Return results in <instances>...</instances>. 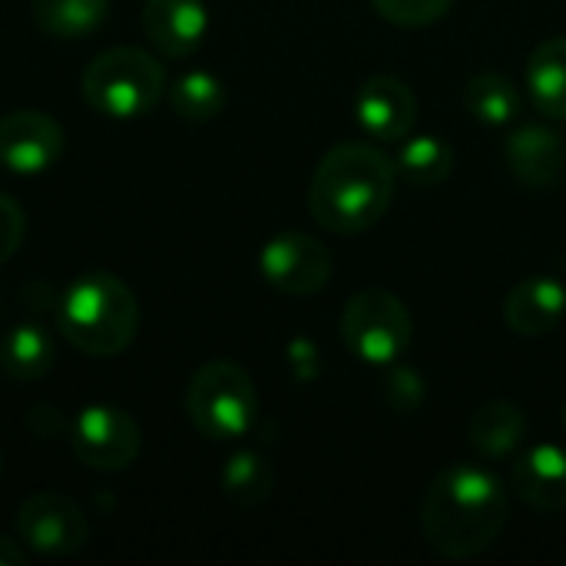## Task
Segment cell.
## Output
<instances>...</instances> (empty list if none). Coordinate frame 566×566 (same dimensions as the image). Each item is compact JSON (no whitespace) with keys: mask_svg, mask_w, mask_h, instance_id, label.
<instances>
[{"mask_svg":"<svg viewBox=\"0 0 566 566\" xmlns=\"http://www.w3.org/2000/svg\"><path fill=\"white\" fill-rule=\"evenodd\" d=\"M511 497L497 474L481 464L444 468L421 507V531L434 554L444 560H471L494 547L507 527Z\"/></svg>","mask_w":566,"mask_h":566,"instance_id":"1","label":"cell"},{"mask_svg":"<svg viewBox=\"0 0 566 566\" xmlns=\"http://www.w3.org/2000/svg\"><path fill=\"white\" fill-rule=\"evenodd\" d=\"M398 166L371 143H338L322 156L308 186V209L318 226L355 235L378 226L395 199Z\"/></svg>","mask_w":566,"mask_h":566,"instance_id":"2","label":"cell"},{"mask_svg":"<svg viewBox=\"0 0 566 566\" xmlns=\"http://www.w3.org/2000/svg\"><path fill=\"white\" fill-rule=\"evenodd\" d=\"M60 332L90 358L126 352L139 332V302L126 282L109 272H86L63 292L56 305Z\"/></svg>","mask_w":566,"mask_h":566,"instance_id":"3","label":"cell"},{"mask_svg":"<svg viewBox=\"0 0 566 566\" xmlns=\"http://www.w3.org/2000/svg\"><path fill=\"white\" fill-rule=\"evenodd\" d=\"M166 90V70L139 46H109L83 70V99L109 119L146 116Z\"/></svg>","mask_w":566,"mask_h":566,"instance_id":"4","label":"cell"},{"mask_svg":"<svg viewBox=\"0 0 566 566\" xmlns=\"http://www.w3.org/2000/svg\"><path fill=\"white\" fill-rule=\"evenodd\" d=\"M186 415L192 428L212 441L242 438L259 415V391L252 375L235 361L202 365L186 388Z\"/></svg>","mask_w":566,"mask_h":566,"instance_id":"5","label":"cell"},{"mask_svg":"<svg viewBox=\"0 0 566 566\" xmlns=\"http://www.w3.org/2000/svg\"><path fill=\"white\" fill-rule=\"evenodd\" d=\"M342 342L365 365H395L411 348V312L388 289H365L342 312Z\"/></svg>","mask_w":566,"mask_h":566,"instance_id":"6","label":"cell"},{"mask_svg":"<svg viewBox=\"0 0 566 566\" xmlns=\"http://www.w3.org/2000/svg\"><path fill=\"white\" fill-rule=\"evenodd\" d=\"M70 444L80 464L93 471H126L139 458V424L116 405H86L70 424Z\"/></svg>","mask_w":566,"mask_h":566,"instance_id":"7","label":"cell"},{"mask_svg":"<svg viewBox=\"0 0 566 566\" xmlns=\"http://www.w3.org/2000/svg\"><path fill=\"white\" fill-rule=\"evenodd\" d=\"M17 537L23 547L43 557H70L86 547L90 524L80 504L56 491H40L27 497L17 511Z\"/></svg>","mask_w":566,"mask_h":566,"instance_id":"8","label":"cell"},{"mask_svg":"<svg viewBox=\"0 0 566 566\" xmlns=\"http://www.w3.org/2000/svg\"><path fill=\"white\" fill-rule=\"evenodd\" d=\"M259 272L282 295H315L332 279V255L308 232H282L265 242Z\"/></svg>","mask_w":566,"mask_h":566,"instance_id":"9","label":"cell"},{"mask_svg":"<svg viewBox=\"0 0 566 566\" xmlns=\"http://www.w3.org/2000/svg\"><path fill=\"white\" fill-rule=\"evenodd\" d=\"M63 126L36 109H17L0 116V166L17 176L46 172L63 153Z\"/></svg>","mask_w":566,"mask_h":566,"instance_id":"10","label":"cell"},{"mask_svg":"<svg viewBox=\"0 0 566 566\" xmlns=\"http://www.w3.org/2000/svg\"><path fill=\"white\" fill-rule=\"evenodd\" d=\"M355 116L375 143L408 139L418 119L415 90L398 76H371L355 96Z\"/></svg>","mask_w":566,"mask_h":566,"instance_id":"11","label":"cell"},{"mask_svg":"<svg viewBox=\"0 0 566 566\" xmlns=\"http://www.w3.org/2000/svg\"><path fill=\"white\" fill-rule=\"evenodd\" d=\"M143 30L166 56H189L209 33L206 0H146Z\"/></svg>","mask_w":566,"mask_h":566,"instance_id":"12","label":"cell"},{"mask_svg":"<svg viewBox=\"0 0 566 566\" xmlns=\"http://www.w3.org/2000/svg\"><path fill=\"white\" fill-rule=\"evenodd\" d=\"M566 318V285L554 275H531L517 282L504 302V325L514 335L541 338Z\"/></svg>","mask_w":566,"mask_h":566,"instance_id":"13","label":"cell"},{"mask_svg":"<svg viewBox=\"0 0 566 566\" xmlns=\"http://www.w3.org/2000/svg\"><path fill=\"white\" fill-rule=\"evenodd\" d=\"M514 494L541 514L566 511V451L560 444H537L514 461Z\"/></svg>","mask_w":566,"mask_h":566,"instance_id":"14","label":"cell"},{"mask_svg":"<svg viewBox=\"0 0 566 566\" xmlns=\"http://www.w3.org/2000/svg\"><path fill=\"white\" fill-rule=\"evenodd\" d=\"M507 166H511V176L521 186H527V189H547L564 172V139L554 129L541 126V123H524L507 139Z\"/></svg>","mask_w":566,"mask_h":566,"instance_id":"15","label":"cell"},{"mask_svg":"<svg viewBox=\"0 0 566 566\" xmlns=\"http://www.w3.org/2000/svg\"><path fill=\"white\" fill-rule=\"evenodd\" d=\"M527 434V418L514 401H488L471 415V448L488 461H504L517 451Z\"/></svg>","mask_w":566,"mask_h":566,"instance_id":"16","label":"cell"},{"mask_svg":"<svg viewBox=\"0 0 566 566\" xmlns=\"http://www.w3.org/2000/svg\"><path fill=\"white\" fill-rule=\"evenodd\" d=\"M527 90L544 116L566 119V36H551L531 53Z\"/></svg>","mask_w":566,"mask_h":566,"instance_id":"17","label":"cell"},{"mask_svg":"<svg viewBox=\"0 0 566 566\" xmlns=\"http://www.w3.org/2000/svg\"><path fill=\"white\" fill-rule=\"evenodd\" d=\"M0 368L13 381H36L53 368V338L43 325L20 322L0 338Z\"/></svg>","mask_w":566,"mask_h":566,"instance_id":"18","label":"cell"},{"mask_svg":"<svg viewBox=\"0 0 566 566\" xmlns=\"http://www.w3.org/2000/svg\"><path fill=\"white\" fill-rule=\"evenodd\" d=\"M36 27L56 40H80L103 27L109 0H30Z\"/></svg>","mask_w":566,"mask_h":566,"instance_id":"19","label":"cell"},{"mask_svg":"<svg viewBox=\"0 0 566 566\" xmlns=\"http://www.w3.org/2000/svg\"><path fill=\"white\" fill-rule=\"evenodd\" d=\"M464 109L481 126H507L521 116V93L501 73H474L464 83Z\"/></svg>","mask_w":566,"mask_h":566,"instance_id":"20","label":"cell"},{"mask_svg":"<svg viewBox=\"0 0 566 566\" xmlns=\"http://www.w3.org/2000/svg\"><path fill=\"white\" fill-rule=\"evenodd\" d=\"M395 166H398V176L408 179L411 186L431 189V186H441L454 172V149L441 136H411L401 146Z\"/></svg>","mask_w":566,"mask_h":566,"instance_id":"21","label":"cell"},{"mask_svg":"<svg viewBox=\"0 0 566 566\" xmlns=\"http://www.w3.org/2000/svg\"><path fill=\"white\" fill-rule=\"evenodd\" d=\"M219 484L235 507H259L275 491V468L259 451H235L226 461Z\"/></svg>","mask_w":566,"mask_h":566,"instance_id":"22","label":"cell"},{"mask_svg":"<svg viewBox=\"0 0 566 566\" xmlns=\"http://www.w3.org/2000/svg\"><path fill=\"white\" fill-rule=\"evenodd\" d=\"M169 103L172 113L189 119V123H209L222 113L226 106V86L219 76L206 73V70H192L186 76H179L169 90Z\"/></svg>","mask_w":566,"mask_h":566,"instance_id":"23","label":"cell"},{"mask_svg":"<svg viewBox=\"0 0 566 566\" xmlns=\"http://www.w3.org/2000/svg\"><path fill=\"white\" fill-rule=\"evenodd\" d=\"M454 0H371V7L395 27H428L451 10Z\"/></svg>","mask_w":566,"mask_h":566,"instance_id":"24","label":"cell"},{"mask_svg":"<svg viewBox=\"0 0 566 566\" xmlns=\"http://www.w3.org/2000/svg\"><path fill=\"white\" fill-rule=\"evenodd\" d=\"M381 391H385V401H388L395 411H401V415L418 411V408L424 405V395H428L421 375H418L415 368H405V365H398V368L388 371Z\"/></svg>","mask_w":566,"mask_h":566,"instance_id":"25","label":"cell"},{"mask_svg":"<svg viewBox=\"0 0 566 566\" xmlns=\"http://www.w3.org/2000/svg\"><path fill=\"white\" fill-rule=\"evenodd\" d=\"M23 232H27V216L23 209L0 192V269L17 255L20 242H23Z\"/></svg>","mask_w":566,"mask_h":566,"instance_id":"26","label":"cell"},{"mask_svg":"<svg viewBox=\"0 0 566 566\" xmlns=\"http://www.w3.org/2000/svg\"><path fill=\"white\" fill-rule=\"evenodd\" d=\"M27 560V551H23V541L17 537H0V566H20Z\"/></svg>","mask_w":566,"mask_h":566,"instance_id":"27","label":"cell"},{"mask_svg":"<svg viewBox=\"0 0 566 566\" xmlns=\"http://www.w3.org/2000/svg\"><path fill=\"white\" fill-rule=\"evenodd\" d=\"M564 428H566V405H564Z\"/></svg>","mask_w":566,"mask_h":566,"instance_id":"28","label":"cell"},{"mask_svg":"<svg viewBox=\"0 0 566 566\" xmlns=\"http://www.w3.org/2000/svg\"><path fill=\"white\" fill-rule=\"evenodd\" d=\"M0 468H3V458H0Z\"/></svg>","mask_w":566,"mask_h":566,"instance_id":"29","label":"cell"}]
</instances>
